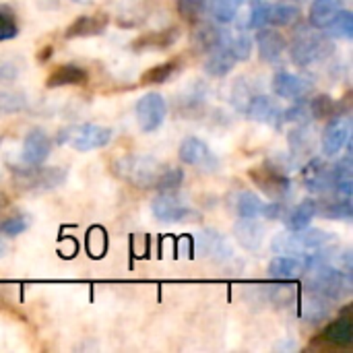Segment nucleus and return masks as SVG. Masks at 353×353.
I'll list each match as a JSON object with an SVG mask.
<instances>
[{"mask_svg": "<svg viewBox=\"0 0 353 353\" xmlns=\"http://www.w3.org/2000/svg\"><path fill=\"white\" fill-rule=\"evenodd\" d=\"M165 170V163L157 161L151 155H139V153H128L112 161V172L116 178L122 182L134 186V188H153L157 186V180L161 172Z\"/></svg>", "mask_w": 353, "mask_h": 353, "instance_id": "obj_1", "label": "nucleus"}, {"mask_svg": "<svg viewBox=\"0 0 353 353\" xmlns=\"http://www.w3.org/2000/svg\"><path fill=\"white\" fill-rule=\"evenodd\" d=\"M335 242V234L325 230H312L310 225L300 232H283L275 236L271 248L277 254H292V256H306L310 252L329 248Z\"/></svg>", "mask_w": 353, "mask_h": 353, "instance_id": "obj_2", "label": "nucleus"}, {"mask_svg": "<svg viewBox=\"0 0 353 353\" xmlns=\"http://www.w3.org/2000/svg\"><path fill=\"white\" fill-rule=\"evenodd\" d=\"M306 290L316 292L333 302H339L352 294V275L327 263H319L306 269Z\"/></svg>", "mask_w": 353, "mask_h": 353, "instance_id": "obj_3", "label": "nucleus"}, {"mask_svg": "<svg viewBox=\"0 0 353 353\" xmlns=\"http://www.w3.org/2000/svg\"><path fill=\"white\" fill-rule=\"evenodd\" d=\"M114 132L110 126H101V124H93V122H85V124H74L64 128L58 134L56 143H68L74 151L79 153H89L95 149H103L110 145Z\"/></svg>", "mask_w": 353, "mask_h": 353, "instance_id": "obj_4", "label": "nucleus"}, {"mask_svg": "<svg viewBox=\"0 0 353 353\" xmlns=\"http://www.w3.org/2000/svg\"><path fill=\"white\" fill-rule=\"evenodd\" d=\"M14 184L25 192H48L66 182V172L62 168H43V165H23L12 170Z\"/></svg>", "mask_w": 353, "mask_h": 353, "instance_id": "obj_5", "label": "nucleus"}, {"mask_svg": "<svg viewBox=\"0 0 353 353\" xmlns=\"http://www.w3.org/2000/svg\"><path fill=\"white\" fill-rule=\"evenodd\" d=\"M248 178L254 182V186L263 194H267L273 201H283L292 192V178H290V174L281 172L279 168H275L271 163H263L259 168L248 170Z\"/></svg>", "mask_w": 353, "mask_h": 353, "instance_id": "obj_6", "label": "nucleus"}, {"mask_svg": "<svg viewBox=\"0 0 353 353\" xmlns=\"http://www.w3.org/2000/svg\"><path fill=\"white\" fill-rule=\"evenodd\" d=\"M134 114H137V124L143 132H155L161 128L168 116V101L161 93L149 91L137 101Z\"/></svg>", "mask_w": 353, "mask_h": 353, "instance_id": "obj_7", "label": "nucleus"}, {"mask_svg": "<svg viewBox=\"0 0 353 353\" xmlns=\"http://www.w3.org/2000/svg\"><path fill=\"white\" fill-rule=\"evenodd\" d=\"M327 54H331V41L327 35H300L290 50L292 62L300 68H306L319 60H323Z\"/></svg>", "mask_w": 353, "mask_h": 353, "instance_id": "obj_8", "label": "nucleus"}, {"mask_svg": "<svg viewBox=\"0 0 353 353\" xmlns=\"http://www.w3.org/2000/svg\"><path fill=\"white\" fill-rule=\"evenodd\" d=\"M350 134H352V122L347 116L337 114V116L329 118L327 126L323 130V139H321L323 153L327 157H337L350 143Z\"/></svg>", "mask_w": 353, "mask_h": 353, "instance_id": "obj_9", "label": "nucleus"}, {"mask_svg": "<svg viewBox=\"0 0 353 353\" xmlns=\"http://www.w3.org/2000/svg\"><path fill=\"white\" fill-rule=\"evenodd\" d=\"M151 213L161 223H182L190 217V207L176 192H159L151 203Z\"/></svg>", "mask_w": 353, "mask_h": 353, "instance_id": "obj_10", "label": "nucleus"}, {"mask_svg": "<svg viewBox=\"0 0 353 353\" xmlns=\"http://www.w3.org/2000/svg\"><path fill=\"white\" fill-rule=\"evenodd\" d=\"M312 343H319L323 347H337V350H347L353 345V319L350 316H337L331 321L321 335Z\"/></svg>", "mask_w": 353, "mask_h": 353, "instance_id": "obj_11", "label": "nucleus"}, {"mask_svg": "<svg viewBox=\"0 0 353 353\" xmlns=\"http://www.w3.org/2000/svg\"><path fill=\"white\" fill-rule=\"evenodd\" d=\"M52 139L43 128H31L23 139V163L25 165H43L52 153Z\"/></svg>", "mask_w": 353, "mask_h": 353, "instance_id": "obj_12", "label": "nucleus"}, {"mask_svg": "<svg viewBox=\"0 0 353 353\" xmlns=\"http://www.w3.org/2000/svg\"><path fill=\"white\" fill-rule=\"evenodd\" d=\"M254 41H256L259 58L263 62H269V64L281 60V56H283V52L288 48L285 35L281 31H277L275 27H271V25H265V27L256 29Z\"/></svg>", "mask_w": 353, "mask_h": 353, "instance_id": "obj_13", "label": "nucleus"}, {"mask_svg": "<svg viewBox=\"0 0 353 353\" xmlns=\"http://www.w3.org/2000/svg\"><path fill=\"white\" fill-rule=\"evenodd\" d=\"M302 184L314 194L329 192L333 188V168L321 157L310 159L302 168Z\"/></svg>", "mask_w": 353, "mask_h": 353, "instance_id": "obj_14", "label": "nucleus"}, {"mask_svg": "<svg viewBox=\"0 0 353 353\" xmlns=\"http://www.w3.org/2000/svg\"><path fill=\"white\" fill-rule=\"evenodd\" d=\"M312 89V83L308 79H304L302 74L296 72H288V70H279L273 77V91L277 97L281 99H304Z\"/></svg>", "mask_w": 353, "mask_h": 353, "instance_id": "obj_15", "label": "nucleus"}, {"mask_svg": "<svg viewBox=\"0 0 353 353\" xmlns=\"http://www.w3.org/2000/svg\"><path fill=\"white\" fill-rule=\"evenodd\" d=\"M178 157L182 163L186 165H192V168H215L217 161H215V155L211 153L209 145L199 139V137H188L180 143V149H178Z\"/></svg>", "mask_w": 353, "mask_h": 353, "instance_id": "obj_16", "label": "nucleus"}, {"mask_svg": "<svg viewBox=\"0 0 353 353\" xmlns=\"http://www.w3.org/2000/svg\"><path fill=\"white\" fill-rule=\"evenodd\" d=\"M180 33L182 31H180L178 25H170L165 29L151 31V33H145V35L137 37L130 43V50L132 52H159V50H168V48H172L180 39Z\"/></svg>", "mask_w": 353, "mask_h": 353, "instance_id": "obj_17", "label": "nucleus"}, {"mask_svg": "<svg viewBox=\"0 0 353 353\" xmlns=\"http://www.w3.org/2000/svg\"><path fill=\"white\" fill-rule=\"evenodd\" d=\"M244 114L248 116V120L252 122H261V124H273L277 126L279 122H283V112L277 105V101L269 95H252Z\"/></svg>", "mask_w": 353, "mask_h": 353, "instance_id": "obj_18", "label": "nucleus"}, {"mask_svg": "<svg viewBox=\"0 0 353 353\" xmlns=\"http://www.w3.org/2000/svg\"><path fill=\"white\" fill-rule=\"evenodd\" d=\"M108 14L93 12V14H81L77 17L64 31V39H81V37H93L101 35L108 29Z\"/></svg>", "mask_w": 353, "mask_h": 353, "instance_id": "obj_19", "label": "nucleus"}, {"mask_svg": "<svg viewBox=\"0 0 353 353\" xmlns=\"http://www.w3.org/2000/svg\"><path fill=\"white\" fill-rule=\"evenodd\" d=\"M89 81V70L77 64H60L56 66L48 79L46 87L48 89H60V87H81Z\"/></svg>", "mask_w": 353, "mask_h": 353, "instance_id": "obj_20", "label": "nucleus"}, {"mask_svg": "<svg viewBox=\"0 0 353 353\" xmlns=\"http://www.w3.org/2000/svg\"><path fill=\"white\" fill-rule=\"evenodd\" d=\"M196 25H199V29L194 33V43H196V48L201 52L209 54L211 50L230 43L232 35L223 29V25H219V23L217 25L215 23H203V21H199Z\"/></svg>", "mask_w": 353, "mask_h": 353, "instance_id": "obj_21", "label": "nucleus"}, {"mask_svg": "<svg viewBox=\"0 0 353 353\" xmlns=\"http://www.w3.org/2000/svg\"><path fill=\"white\" fill-rule=\"evenodd\" d=\"M182 68H184V58H182V56H174V58H170V60H165V62H161V64H157V66L147 68V70L141 74L139 83H141L143 87L163 85V83L172 81Z\"/></svg>", "mask_w": 353, "mask_h": 353, "instance_id": "obj_22", "label": "nucleus"}, {"mask_svg": "<svg viewBox=\"0 0 353 353\" xmlns=\"http://www.w3.org/2000/svg\"><path fill=\"white\" fill-rule=\"evenodd\" d=\"M234 234H236V240L242 248L246 250H259L265 242V225L256 219H246V217H240V221L236 223L234 228Z\"/></svg>", "mask_w": 353, "mask_h": 353, "instance_id": "obj_23", "label": "nucleus"}, {"mask_svg": "<svg viewBox=\"0 0 353 353\" xmlns=\"http://www.w3.org/2000/svg\"><path fill=\"white\" fill-rule=\"evenodd\" d=\"M316 209H319V203L316 199H304L300 205H296L294 209H288L285 217L281 219L288 228V232H300V230H306L312 219L316 217Z\"/></svg>", "mask_w": 353, "mask_h": 353, "instance_id": "obj_24", "label": "nucleus"}, {"mask_svg": "<svg viewBox=\"0 0 353 353\" xmlns=\"http://www.w3.org/2000/svg\"><path fill=\"white\" fill-rule=\"evenodd\" d=\"M271 279L277 281H288V279H296L304 273V263L298 256L292 254H279L275 259H271L269 269H267Z\"/></svg>", "mask_w": 353, "mask_h": 353, "instance_id": "obj_25", "label": "nucleus"}, {"mask_svg": "<svg viewBox=\"0 0 353 353\" xmlns=\"http://www.w3.org/2000/svg\"><path fill=\"white\" fill-rule=\"evenodd\" d=\"M238 64L236 56L232 54V50L228 46H221V48H215L207 54V60H205V72L209 77H228L234 66Z\"/></svg>", "mask_w": 353, "mask_h": 353, "instance_id": "obj_26", "label": "nucleus"}, {"mask_svg": "<svg viewBox=\"0 0 353 353\" xmlns=\"http://www.w3.org/2000/svg\"><path fill=\"white\" fill-rule=\"evenodd\" d=\"M331 304H333V300L306 290V296L302 300V316L310 323H321L327 316H331V310H333Z\"/></svg>", "mask_w": 353, "mask_h": 353, "instance_id": "obj_27", "label": "nucleus"}, {"mask_svg": "<svg viewBox=\"0 0 353 353\" xmlns=\"http://www.w3.org/2000/svg\"><path fill=\"white\" fill-rule=\"evenodd\" d=\"M339 8L341 6H339L337 0H312L310 8H308V23H310V27L325 31L329 27V23L335 19Z\"/></svg>", "mask_w": 353, "mask_h": 353, "instance_id": "obj_28", "label": "nucleus"}, {"mask_svg": "<svg viewBox=\"0 0 353 353\" xmlns=\"http://www.w3.org/2000/svg\"><path fill=\"white\" fill-rule=\"evenodd\" d=\"M244 0H205V12L219 25H228L236 19Z\"/></svg>", "mask_w": 353, "mask_h": 353, "instance_id": "obj_29", "label": "nucleus"}, {"mask_svg": "<svg viewBox=\"0 0 353 353\" xmlns=\"http://www.w3.org/2000/svg\"><path fill=\"white\" fill-rule=\"evenodd\" d=\"M300 19V8L290 2H275L267 6V25L271 27H288Z\"/></svg>", "mask_w": 353, "mask_h": 353, "instance_id": "obj_30", "label": "nucleus"}, {"mask_svg": "<svg viewBox=\"0 0 353 353\" xmlns=\"http://www.w3.org/2000/svg\"><path fill=\"white\" fill-rule=\"evenodd\" d=\"M316 203H319L316 215L327 217V219H343V221H352V217H353L352 199L335 196L333 201H316Z\"/></svg>", "mask_w": 353, "mask_h": 353, "instance_id": "obj_31", "label": "nucleus"}, {"mask_svg": "<svg viewBox=\"0 0 353 353\" xmlns=\"http://www.w3.org/2000/svg\"><path fill=\"white\" fill-rule=\"evenodd\" d=\"M201 246H203V252L207 256H215V259L232 256V248L228 246L225 238L219 232H215V230H205L201 234Z\"/></svg>", "mask_w": 353, "mask_h": 353, "instance_id": "obj_32", "label": "nucleus"}, {"mask_svg": "<svg viewBox=\"0 0 353 353\" xmlns=\"http://www.w3.org/2000/svg\"><path fill=\"white\" fill-rule=\"evenodd\" d=\"M263 205L265 203H263V199L256 192L244 190L236 199V213L240 217H246V219H259L261 211H263Z\"/></svg>", "mask_w": 353, "mask_h": 353, "instance_id": "obj_33", "label": "nucleus"}, {"mask_svg": "<svg viewBox=\"0 0 353 353\" xmlns=\"http://www.w3.org/2000/svg\"><path fill=\"white\" fill-rule=\"evenodd\" d=\"M308 105H310L312 120H329V118H333V116L339 114V101H335L327 93L316 95L312 101H308Z\"/></svg>", "mask_w": 353, "mask_h": 353, "instance_id": "obj_34", "label": "nucleus"}, {"mask_svg": "<svg viewBox=\"0 0 353 353\" xmlns=\"http://www.w3.org/2000/svg\"><path fill=\"white\" fill-rule=\"evenodd\" d=\"M329 37H341V39H352L353 37V14L345 8H339L335 19L329 23L325 29Z\"/></svg>", "mask_w": 353, "mask_h": 353, "instance_id": "obj_35", "label": "nucleus"}, {"mask_svg": "<svg viewBox=\"0 0 353 353\" xmlns=\"http://www.w3.org/2000/svg\"><path fill=\"white\" fill-rule=\"evenodd\" d=\"M29 225H31V217L27 213H12L0 221V234L4 238H17L23 232H27Z\"/></svg>", "mask_w": 353, "mask_h": 353, "instance_id": "obj_36", "label": "nucleus"}, {"mask_svg": "<svg viewBox=\"0 0 353 353\" xmlns=\"http://www.w3.org/2000/svg\"><path fill=\"white\" fill-rule=\"evenodd\" d=\"M180 19L188 25H196L205 14V0H176Z\"/></svg>", "mask_w": 353, "mask_h": 353, "instance_id": "obj_37", "label": "nucleus"}, {"mask_svg": "<svg viewBox=\"0 0 353 353\" xmlns=\"http://www.w3.org/2000/svg\"><path fill=\"white\" fill-rule=\"evenodd\" d=\"M283 122L298 124V126H308V124L312 122V114H310V105H308V101L296 99V103H294V105H290V108L283 112Z\"/></svg>", "mask_w": 353, "mask_h": 353, "instance_id": "obj_38", "label": "nucleus"}, {"mask_svg": "<svg viewBox=\"0 0 353 353\" xmlns=\"http://www.w3.org/2000/svg\"><path fill=\"white\" fill-rule=\"evenodd\" d=\"M182 180H184L182 170L172 168V165H165V170L161 172V176H159V180H157L155 190H157V192H178Z\"/></svg>", "mask_w": 353, "mask_h": 353, "instance_id": "obj_39", "label": "nucleus"}, {"mask_svg": "<svg viewBox=\"0 0 353 353\" xmlns=\"http://www.w3.org/2000/svg\"><path fill=\"white\" fill-rule=\"evenodd\" d=\"M19 35V25L8 6H0V41H8Z\"/></svg>", "mask_w": 353, "mask_h": 353, "instance_id": "obj_40", "label": "nucleus"}, {"mask_svg": "<svg viewBox=\"0 0 353 353\" xmlns=\"http://www.w3.org/2000/svg\"><path fill=\"white\" fill-rule=\"evenodd\" d=\"M252 46H254V41L248 35L230 37V43H228V48L232 50V54L236 56L238 62H246L252 56Z\"/></svg>", "mask_w": 353, "mask_h": 353, "instance_id": "obj_41", "label": "nucleus"}, {"mask_svg": "<svg viewBox=\"0 0 353 353\" xmlns=\"http://www.w3.org/2000/svg\"><path fill=\"white\" fill-rule=\"evenodd\" d=\"M105 248H108V236L101 228H93L89 234H87V250L93 259H99L105 254Z\"/></svg>", "mask_w": 353, "mask_h": 353, "instance_id": "obj_42", "label": "nucleus"}, {"mask_svg": "<svg viewBox=\"0 0 353 353\" xmlns=\"http://www.w3.org/2000/svg\"><path fill=\"white\" fill-rule=\"evenodd\" d=\"M267 2L256 0L250 8V17H248V27L250 29H261L267 25Z\"/></svg>", "mask_w": 353, "mask_h": 353, "instance_id": "obj_43", "label": "nucleus"}, {"mask_svg": "<svg viewBox=\"0 0 353 353\" xmlns=\"http://www.w3.org/2000/svg\"><path fill=\"white\" fill-rule=\"evenodd\" d=\"M288 209H290V207H288L283 201H273V203H265V205H263L261 215H263L265 219H269V221H281V219L285 217Z\"/></svg>", "mask_w": 353, "mask_h": 353, "instance_id": "obj_44", "label": "nucleus"}, {"mask_svg": "<svg viewBox=\"0 0 353 353\" xmlns=\"http://www.w3.org/2000/svg\"><path fill=\"white\" fill-rule=\"evenodd\" d=\"M252 95H254V93L246 91V85H244V83H236V89H234V93H232V103H234L238 110L244 112Z\"/></svg>", "mask_w": 353, "mask_h": 353, "instance_id": "obj_45", "label": "nucleus"}, {"mask_svg": "<svg viewBox=\"0 0 353 353\" xmlns=\"http://www.w3.org/2000/svg\"><path fill=\"white\" fill-rule=\"evenodd\" d=\"M50 54H52V46L43 48L41 52H37V62H46L50 58Z\"/></svg>", "mask_w": 353, "mask_h": 353, "instance_id": "obj_46", "label": "nucleus"}, {"mask_svg": "<svg viewBox=\"0 0 353 353\" xmlns=\"http://www.w3.org/2000/svg\"><path fill=\"white\" fill-rule=\"evenodd\" d=\"M6 207H8V199H6V194H4V192L0 190V213H2V211H4Z\"/></svg>", "mask_w": 353, "mask_h": 353, "instance_id": "obj_47", "label": "nucleus"}, {"mask_svg": "<svg viewBox=\"0 0 353 353\" xmlns=\"http://www.w3.org/2000/svg\"><path fill=\"white\" fill-rule=\"evenodd\" d=\"M4 252H6V244H4V240L0 238V259L4 256Z\"/></svg>", "mask_w": 353, "mask_h": 353, "instance_id": "obj_48", "label": "nucleus"}]
</instances>
